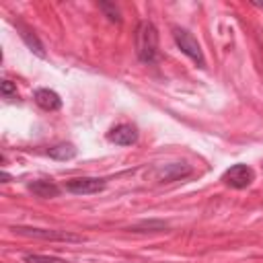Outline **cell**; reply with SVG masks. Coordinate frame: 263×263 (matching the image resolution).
<instances>
[{
  "label": "cell",
  "instance_id": "1",
  "mask_svg": "<svg viewBox=\"0 0 263 263\" xmlns=\"http://www.w3.org/2000/svg\"><path fill=\"white\" fill-rule=\"evenodd\" d=\"M136 55L144 64L156 62L158 55V31L152 21H140L136 29Z\"/></svg>",
  "mask_w": 263,
  "mask_h": 263
},
{
  "label": "cell",
  "instance_id": "2",
  "mask_svg": "<svg viewBox=\"0 0 263 263\" xmlns=\"http://www.w3.org/2000/svg\"><path fill=\"white\" fill-rule=\"evenodd\" d=\"M173 37H175V43H177V47L189 58V60H193L199 68H203L205 66V58H203V51H201V47H199V43H197V39L189 33V31H185V29H179V27H175L173 29Z\"/></svg>",
  "mask_w": 263,
  "mask_h": 263
},
{
  "label": "cell",
  "instance_id": "3",
  "mask_svg": "<svg viewBox=\"0 0 263 263\" xmlns=\"http://www.w3.org/2000/svg\"><path fill=\"white\" fill-rule=\"evenodd\" d=\"M222 181L232 189H245L255 181V171L249 164L238 162V164H232L230 168L224 171Z\"/></svg>",
  "mask_w": 263,
  "mask_h": 263
},
{
  "label": "cell",
  "instance_id": "4",
  "mask_svg": "<svg viewBox=\"0 0 263 263\" xmlns=\"http://www.w3.org/2000/svg\"><path fill=\"white\" fill-rule=\"evenodd\" d=\"M66 189L74 195H90V193H99L105 189V181L97 179V177H78V179H70L66 183Z\"/></svg>",
  "mask_w": 263,
  "mask_h": 263
},
{
  "label": "cell",
  "instance_id": "5",
  "mask_svg": "<svg viewBox=\"0 0 263 263\" xmlns=\"http://www.w3.org/2000/svg\"><path fill=\"white\" fill-rule=\"evenodd\" d=\"M12 230L18 234H25V236L45 238V240H80L78 234H70L64 230H45V228H27V226H14Z\"/></svg>",
  "mask_w": 263,
  "mask_h": 263
},
{
  "label": "cell",
  "instance_id": "6",
  "mask_svg": "<svg viewBox=\"0 0 263 263\" xmlns=\"http://www.w3.org/2000/svg\"><path fill=\"white\" fill-rule=\"evenodd\" d=\"M107 140L117 146H132L138 142V129L129 123H119L107 134Z\"/></svg>",
  "mask_w": 263,
  "mask_h": 263
},
{
  "label": "cell",
  "instance_id": "7",
  "mask_svg": "<svg viewBox=\"0 0 263 263\" xmlns=\"http://www.w3.org/2000/svg\"><path fill=\"white\" fill-rule=\"evenodd\" d=\"M189 173H191V166L189 164H185V162H173V164H164L156 173V177H158L160 183H171V181H179V179L187 177Z\"/></svg>",
  "mask_w": 263,
  "mask_h": 263
},
{
  "label": "cell",
  "instance_id": "8",
  "mask_svg": "<svg viewBox=\"0 0 263 263\" xmlns=\"http://www.w3.org/2000/svg\"><path fill=\"white\" fill-rule=\"evenodd\" d=\"M33 99H35V103H37L43 111H58V109L62 107L60 95H58L55 90H51V88H37L35 95H33Z\"/></svg>",
  "mask_w": 263,
  "mask_h": 263
},
{
  "label": "cell",
  "instance_id": "9",
  "mask_svg": "<svg viewBox=\"0 0 263 263\" xmlns=\"http://www.w3.org/2000/svg\"><path fill=\"white\" fill-rule=\"evenodd\" d=\"M29 191L41 199H49V197H58L60 195V187L53 183V181H45V179H39V181H33L27 185Z\"/></svg>",
  "mask_w": 263,
  "mask_h": 263
},
{
  "label": "cell",
  "instance_id": "10",
  "mask_svg": "<svg viewBox=\"0 0 263 263\" xmlns=\"http://www.w3.org/2000/svg\"><path fill=\"white\" fill-rule=\"evenodd\" d=\"M16 29H18V33H21V39L27 43V47H29L33 53H37L39 58H43L45 51H43V45H41V41L37 39V35H35L33 31H29L27 27H23V25H16Z\"/></svg>",
  "mask_w": 263,
  "mask_h": 263
},
{
  "label": "cell",
  "instance_id": "11",
  "mask_svg": "<svg viewBox=\"0 0 263 263\" xmlns=\"http://www.w3.org/2000/svg\"><path fill=\"white\" fill-rule=\"evenodd\" d=\"M47 154L55 160H72L76 156V146L70 144V142H62V144H55V146L47 148Z\"/></svg>",
  "mask_w": 263,
  "mask_h": 263
},
{
  "label": "cell",
  "instance_id": "12",
  "mask_svg": "<svg viewBox=\"0 0 263 263\" xmlns=\"http://www.w3.org/2000/svg\"><path fill=\"white\" fill-rule=\"evenodd\" d=\"M166 228H168V224L162 222V220H144V222L136 224L132 230L134 232H162Z\"/></svg>",
  "mask_w": 263,
  "mask_h": 263
},
{
  "label": "cell",
  "instance_id": "13",
  "mask_svg": "<svg viewBox=\"0 0 263 263\" xmlns=\"http://www.w3.org/2000/svg\"><path fill=\"white\" fill-rule=\"evenodd\" d=\"M25 263H68L62 257H53V255H25L23 257Z\"/></svg>",
  "mask_w": 263,
  "mask_h": 263
},
{
  "label": "cell",
  "instance_id": "14",
  "mask_svg": "<svg viewBox=\"0 0 263 263\" xmlns=\"http://www.w3.org/2000/svg\"><path fill=\"white\" fill-rule=\"evenodd\" d=\"M99 8L107 14L109 21H113V23H119L121 21V14H119V10H117L115 4H111V2H99Z\"/></svg>",
  "mask_w": 263,
  "mask_h": 263
},
{
  "label": "cell",
  "instance_id": "15",
  "mask_svg": "<svg viewBox=\"0 0 263 263\" xmlns=\"http://www.w3.org/2000/svg\"><path fill=\"white\" fill-rule=\"evenodd\" d=\"M0 90H2V95H4V97H12V95H16V86H14L10 80H2Z\"/></svg>",
  "mask_w": 263,
  "mask_h": 263
},
{
  "label": "cell",
  "instance_id": "16",
  "mask_svg": "<svg viewBox=\"0 0 263 263\" xmlns=\"http://www.w3.org/2000/svg\"><path fill=\"white\" fill-rule=\"evenodd\" d=\"M2 179H4V183H8V179H10V175H8V173H2Z\"/></svg>",
  "mask_w": 263,
  "mask_h": 263
}]
</instances>
